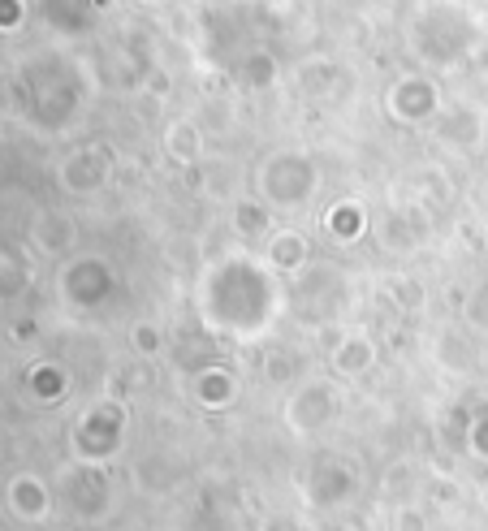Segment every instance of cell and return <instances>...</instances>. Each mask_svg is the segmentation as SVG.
Masks as SVG:
<instances>
[{
	"label": "cell",
	"instance_id": "1",
	"mask_svg": "<svg viewBox=\"0 0 488 531\" xmlns=\"http://www.w3.org/2000/svg\"><path fill=\"white\" fill-rule=\"evenodd\" d=\"M147 5H160V0H147Z\"/></svg>",
	"mask_w": 488,
	"mask_h": 531
}]
</instances>
